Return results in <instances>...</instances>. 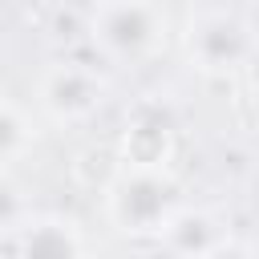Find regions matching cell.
Masks as SVG:
<instances>
[{
  "label": "cell",
  "mask_w": 259,
  "mask_h": 259,
  "mask_svg": "<svg viewBox=\"0 0 259 259\" xmlns=\"http://www.w3.org/2000/svg\"><path fill=\"white\" fill-rule=\"evenodd\" d=\"M28 146H32V125H28L24 109L0 97V166L16 162Z\"/></svg>",
  "instance_id": "8"
},
{
  "label": "cell",
  "mask_w": 259,
  "mask_h": 259,
  "mask_svg": "<svg viewBox=\"0 0 259 259\" xmlns=\"http://www.w3.org/2000/svg\"><path fill=\"white\" fill-rule=\"evenodd\" d=\"M16 247L24 251V255H73V251H81L85 243L69 231V223H61V219H20L16 227Z\"/></svg>",
  "instance_id": "7"
},
{
  "label": "cell",
  "mask_w": 259,
  "mask_h": 259,
  "mask_svg": "<svg viewBox=\"0 0 259 259\" xmlns=\"http://www.w3.org/2000/svg\"><path fill=\"white\" fill-rule=\"evenodd\" d=\"M178 206L182 202H178L166 170H130L125 166L121 178L105 194L109 223L125 235H162Z\"/></svg>",
  "instance_id": "2"
},
{
  "label": "cell",
  "mask_w": 259,
  "mask_h": 259,
  "mask_svg": "<svg viewBox=\"0 0 259 259\" xmlns=\"http://www.w3.org/2000/svg\"><path fill=\"white\" fill-rule=\"evenodd\" d=\"M89 4H101V0H89Z\"/></svg>",
  "instance_id": "10"
},
{
  "label": "cell",
  "mask_w": 259,
  "mask_h": 259,
  "mask_svg": "<svg viewBox=\"0 0 259 259\" xmlns=\"http://www.w3.org/2000/svg\"><path fill=\"white\" fill-rule=\"evenodd\" d=\"M186 49L202 73H231L251 57V28L231 12H202L190 24Z\"/></svg>",
  "instance_id": "4"
},
{
  "label": "cell",
  "mask_w": 259,
  "mask_h": 259,
  "mask_svg": "<svg viewBox=\"0 0 259 259\" xmlns=\"http://www.w3.org/2000/svg\"><path fill=\"white\" fill-rule=\"evenodd\" d=\"M105 101V77L85 61H57L40 77V105L53 121H89Z\"/></svg>",
  "instance_id": "3"
},
{
  "label": "cell",
  "mask_w": 259,
  "mask_h": 259,
  "mask_svg": "<svg viewBox=\"0 0 259 259\" xmlns=\"http://www.w3.org/2000/svg\"><path fill=\"white\" fill-rule=\"evenodd\" d=\"M174 158V121L158 105H142L121 130V162L130 170H166Z\"/></svg>",
  "instance_id": "5"
},
{
  "label": "cell",
  "mask_w": 259,
  "mask_h": 259,
  "mask_svg": "<svg viewBox=\"0 0 259 259\" xmlns=\"http://www.w3.org/2000/svg\"><path fill=\"white\" fill-rule=\"evenodd\" d=\"M20 219H24V206H20L16 190L0 182V227H8V231H12V227H16Z\"/></svg>",
  "instance_id": "9"
},
{
  "label": "cell",
  "mask_w": 259,
  "mask_h": 259,
  "mask_svg": "<svg viewBox=\"0 0 259 259\" xmlns=\"http://www.w3.org/2000/svg\"><path fill=\"white\" fill-rule=\"evenodd\" d=\"M162 28L166 16L154 0H101L89 12V32L97 53L117 65H134L150 57L162 40Z\"/></svg>",
  "instance_id": "1"
},
{
  "label": "cell",
  "mask_w": 259,
  "mask_h": 259,
  "mask_svg": "<svg viewBox=\"0 0 259 259\" xmlns=\"http://www.w3.org/2000/svg\"><path fill=\"white\" fill-rule=\"evenodd\" d=\"M158 239H162V247L182 251V255H214V251L231 247L227 235H223V227L206 210H190V206H178L174 219L166 223V231Z\"/></svg>",
  "instance_id": "6"
}]
</instances>
